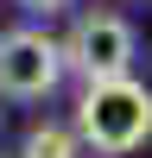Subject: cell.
<instances>
[{
    "mask_svg": "<svg viewBox=\"0 0 152 158\" xmlns=\"http://www.w3.org/2000/svg\"><path fill=\"white\" fill-rule=\"evenodd\" d=\"M76 146H82V133H76V127H57V120H38L32 133H25L19 158H76Z\"/></svg>",
    "mask_w": 152,
    "mask_h": 158,
    "instance_id": "4",
    "label": "cell"
},
{
    "mask_svg": "<svg viewBox=\"0 0 152 158\" xmlns=\"http://www.w3.org/2000/svg\"><path fill=\"white\" fill-rule=\"evenodd\" d=\"M63 57L82 82H108V76H133V57H139V38L120 13H82L63 38Z\"/></svg>",
    "mask_w": 152,
    "mask_h": 158,
    "instance_id": "3",
    "label": "cell"
},
{
    "mask_svg": "<svg viewBox=\"0 0 152 158\" xmlns=\"http://www.w3.org/2000/svg\"><path fill=\"white\" fill-rule=\"evenodd\" d=\"M19 6H32V13H57V6H70V0H19Z\"/></svg>",
    "mask_w": 152,
    "mask_h": 158,
    "instance_id": "5",
    "label": "cell"
},
{
    "mask_svg": "<svg viewBox=\"0 0 152 158\" xmlns=\"http://www.w3.org/2000/svg\"><path fill=\"white\" fill-rule=\"evenodd\" d=\"M63 70H70V57L51 32H38V25L0 32V95L6 101H44L63 82Z\"/></svg>",
    "mask_w": 152,
    "mask_h": 158,
    "instance_id": "2",
    "label": "cell"
},
{
    "mask_svg": "<svg viewBox=\"0 0 152 158\" xmlns=\"http://www.w3.org/2000/svg\"><path fill=\"white\" fill-rule=\"evenodd\" d=\"M76 133L101 158H127L152 139V89L133 76H108V82H82L76 101Z\"/></svg>",
    "mask_w": 152,
    "mask_h": 158,
    "instance_id": "1",
    "label": "cell"
}]
</instances>
